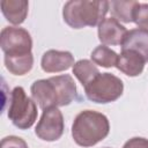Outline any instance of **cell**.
<instances>
[{
	"label": "cell",
	"instance_id": "obj_1",
	"mask_svg": "<svg viewBox=\"0 0 148 148\" xmlns=\"http://www.w3.org/2000/svg\"><path fill=\"white\" fill-rule=\"evenodd\" d=\"M32 99L44 111L49 108L69 105L77 98V89L69 74L34 81L30 87Z\"/></svg>",
	"mask_w": 148,
	"mask_h": 148
},
{
	"label": "cell",
	"instance_id": "obj_2",
	"mask_svg": "<svg viewBox=\"0 0 148 148\" xmlns=\"http://www.w3.org/2000/svg\"><path fill=\"white\" fill-rule=\"evenodd\" d=\"M110 132V123L105 114L83 110L76 114L72 124V136L80 147H92L104 140Z\"/></svg>",
	"mask_w": 148,
	"mask_h": 148
},
{
	"label": "cell",
	"instance_id": "obj_3",
	"mask_svg": "<svg viewBox=\"0 0 148 148\" xmlns=\"http://www.w3.org/2000/svg\"><path fill=\"white\" fill-rule=\"evenodd\" d=\"M109 9V1L71 0L64 5L62 17L65 23L73 29L96 27L105 18Z\"/></svg>",
	"mask_w": 148,
	"mask_h": 148
},
{
	"label": "cell",
	"instance_id": "obj_4",
	"mask_svg": "<svg viewBox=\"0 0 148 148\" xmlns=\"http://www.w3.org/2000/svg\"><path fill=\"white\" fill-rule=\"evenodd\" d=\"M7 116L12 124L20 130L30 128L37 119L36 102L28 97L22 87H15L10 92Z\"/></svg>",
	"mask_w": 148,
	"mask_h": 148
},
{
	"label": "cell",
	"instance_id": "obj_5",
	"mask_svg": "<svg viewBox=\"0 0 148 148\" xmlns=\"http://www.w3.org/2000/svg\"><path fill=\"white\" fill-rule=\"evenodd\" d=\"M84 88L87 98L97 104H108L117 101L124 92L123 81L111 73H99Z\"/></svg>",
	"mask_w": 148,
	"mask_h": 148
},
{
	"label": "cell",
	"instance_id": "obj_6",
	"mask_svg": "<svg viewBox=\"0 0 148 148\" xmlns=\"http://www.w3.org/2000/svg\"><path fill=\"white\" fill-rule=\"evenodd\" d=\"M0 46L5 56H23L31 53L32 38L24 28L5 27L0 34Z\"/></svg>",
	"mask_w": 148,
	"mask_h": 148
},
{
	"label": "cell",
	"instance_id": "obj_7",
	"mask_svg": "<svg viewBox=\"0 0 148 148\" xmlns=\"http://www.w3.org/2000/svg\"><path fill=\"white\" fill-rule=\"evenodd\" d=\"M64 130L65 121L61 111L58 108H49L43 111V114L36 125L35 134L43 141L53 142L62 136Z\"/></svg>",
	"mask_w": 148,
	"mask_h": 148
},
{
	"label": "cell",
	"instance_id": "obj_8",
	"mask_svg": "<svg viewBox=\"0 0 148 148\" xmlns=\"http://www.w3.org/2000/svg\"><path fill=\"white\" fill-rule=\"evenodd\" d=\"M74 56L69 51L47 50L42 56L40 67L45 73H60L74 66Z\"/></svg>",
	"mask_w": 148,
	"mask_h": 148
},
{
	"label": "cell",
	"instance_id": "obj_9",
	"mask_svg": "<svg viewBox=\"0 0 148 148\" xmlns=\"http://www.w3.org/2000/svg\"><path fill=\"white\" fill-rule=\"evenodd\" d=\"M127 29L120 24L114 17H105L98 24V39L102 45H120L125 35L127 34Z\"/></svg>",
	"mask_w": 148,
	"mask_h": 148
},
{
	"label": "cell",
	"instance_id": "obj_10",
	"mask_svg": "<svg viewBox=\"0 0 148 148\" xmlns=\"http://www.w3.org/2000/svg\"><path fill=\"white\" fill-rule=\"evenodd\" d=\"M146 62L147 61L140 53L133 50H121L120 54L118 56L116 67L125 75L134 77L139 76L143 72Z\"/></svg>",
	"mask_w": 148,
	"mask_h": 148
},
{
	"label": "cell",
	"instance_id": "obj_11",
	"mask_svg": "<svg viewBox=\"0 0 148 148\" xmlns=\"http://www.w3.org/2000/svg\"><path fill=\"white\" fill-rule=\"evenodd\" d=\"M121 50H133L148 61V30L135 28L128 30L121 44Z\"/></svg>",
	"mask_w": 148,
	"mask_h": 148
},
{
	"label": "cell",
	"instance_id": "obj_12",
	"mask_svg": "<svg viewBox=\"0 0 148 148\" xmlns=\"http://www.w3.org/2000/svg\"><path fill=\"white\" fill-rule=\"evenodd\" d=\"M0 6L5 18L9 23L20 25L25 21L29 8L27 0H2Z\"/></svg>",
	"mask_w": 148,
	"mask_h": 148
},
{
	"label": "cell",
	"instance_id": "obj_13",
	"mask_svg": "<svg viewBox=\"0 0 148 148\" xmlns=\"http://www.w3.org/2000/svg\"><path fill=\"white\" fill-rule=\"evenodd\" d=\"M3 61L9 73L13 75H24L32 69L34 56L32 53L23 56H5Z\"/></svg>",
	"mask_w": 148,
	"mask_h": 148
},
{
	"label": "cell",
	"instance_id": "obj_14",
	"mask_svg": "<svg viewBox=\"0 0 148 148\" xmlns=\"http://www.w3.org/2000/svg\"><path fill=\"white\" fill-rule=\"evenodd\" d=\"M112 17L124 23H131L134 21V13L139 5L138 1H109Z\"/></svg>",
	"mask_w": 148,
	"mask_h": 148
},
{
	"label": "cell",
	"instance_id": "obj_15",
	"mask_svg": "<svg viewBox=\"0 0 148 148\" xmlns=\"http://www.w3.org/2000/svg\"><path fill=\"white\" fill-rule=\"evenodd\" d=\"M72 72L83 87H86L91 80H94L101 73L97 66L88 59H81L76 61L72 68Z\"/></svg>",
	"mask_w": 148,
	"mask_h": 148
},
{
	"label": "cell",
	"instance_id": "obj_16",
	"mask_svg": "<svg viewBox=\"0 0 148 148\" xmlns=\"http://www.w3.org/2000/svg\"><path fill=\"white\" fill-rule=\"evenodd\" d=\"M118 56L119 54H117L113 50L101 44L92 50L90 58L95 65H98L104 68H110V67H116L118 61Z\"/></svg>",
	"mask_w": 148,
	"mask_h": 148
},
{
	"label": "cell",
	"instance_id": "obj_17",
	"mask_svg": "<svg viewBox=\"0 0 148 148\" xmlns=\"http://www.w3.org/2000/svg\"><path fill=\"white\" fill-rule=\"evenodd\" d=\"M140 29L148 30V3H140L138 5L135 13H134V21H133Z\"/></svg>",
	"mask_w": 148,
	"mask_h": 148
},
{
	"label": "cell",
	"instance_id": "obj_18",
	"mask_svg": "<svg viewBox=\"0 0 148 148\" xmlns=\"http://www.w3.org/2000/svg\"><path fill=\"white\" fill-rule=\"evenodd\" d=\"M1 148H28V143L20 136L9 135L1 140Z\"/></svg>",
	"mask_w": 148,
	"mask_h": 148
},
{
	"label": "cell",
	"instance_id": "obj_19",
	"mask_svg": "<svg viewBox=\"0 0 148 148\" xmlns=\"http://www.w3.org/2000/svg\"><path fill=\"white\" fill-rule=\"evenodd\" d=\"M123 148H148V139L141 136H134L127 140Z\"/></svg>",
	"mask_w": 148,
	"mask_h": 148
},
{
	"label": "cell",
	"instance_id": "obj_20",
	"mask_svg": "<svg viewBox=\"0 0 148 148\" xmlns=\"http://www.w3.org/2000/svg\"><path fill=\"white\" fill-rule=\"evenodd\" d=\"M104 148H109V147H104Z\"/></svg>",
	"mask_w": 148,
	"mask_h": 148
}]
</instances>
